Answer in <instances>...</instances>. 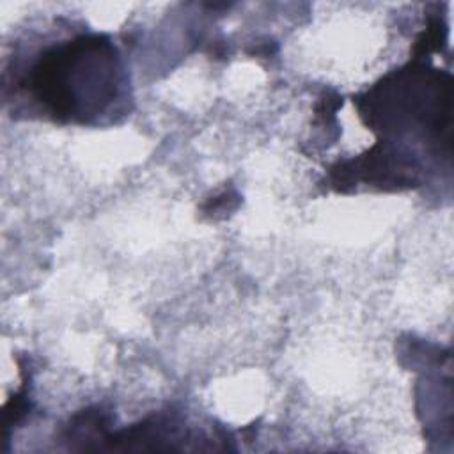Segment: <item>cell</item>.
<instances>
[{"mask_svg":"<svg viewBox=\"0 0 454 454\" xmlns=\"http://www.w3.org/2000/svg\"><path fill=\"white\" fill-rule=\"evenodd\" d=\"M32 99L55 121L103 114L121 87L117 50L103 34H83L46 48L21 80Z\"/></svg>","mask_w":454,"mask_h":454,"instance_id":"obj_1","label":"cell"}]
</instances>
